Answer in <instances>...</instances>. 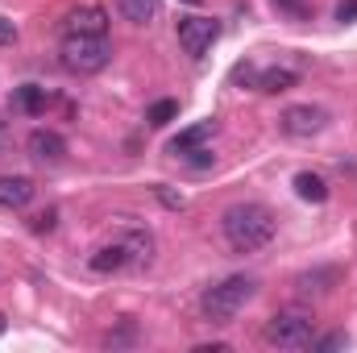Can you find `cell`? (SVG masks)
<instances>
[{
	"mask_svg": "<svg viewBox=\"0 0 357 353\" xmlns=\"http://www.w3.org/2000/svg\"><path fill=\"white\" fill-rule=\"evenodd\" d=\"M220 233L233 254H258L274 241V212L262 204H233L220 212Z\"/></svg>",
	"mask_w": 357,
	"mask_h": 353,
	"instance_id": "obj_1",
	"label": "cell"
},
{
	"mask_svg": "<svg viewBox=\"0 0 357 353\" xmlns=\"http://www.w3.org/2000/svg\"><path fill=\"white\" fill-rule=\"evenodd\" d=\"M254 291H258L254 278H245V274H229V278H220L216 287H208V291L199 295V312H204L208 324H229V320L254 299Z\"/></svg>",
	"mask_w": 357,
	"mask_h": 353,
	"instance_id": "obj_2",
	"label": "cell"
},
{
	"mask_svg": "<svg viewBox=\"0 0 357 353\" xmlns=\"http://www.w3.org/2000/svg\"><path fill=\"white\" fill-rule=\"evenodd\" d=\"M112 63V42L104 33H67L63 38V67L75 75H100Z\"/></svg>",
	"mask_w": 357,
	"mask_h": 353,
	"instance_id": "obj_3",
	"label": "cell"
},
{
	"mask_svg": "<svg viewBox=\"0 0 357 353\" xmlns=\"http://www.w3.org/2000/svg\"><path fill=\"white\" fill-rule=\"evenodd\" d=\"M312 337H316V320H312V312H299V308L274 312L262 324V341L270 350H307Z\"/></svg>",
	"mask_w": 357,
	"mask_h": 353,
	"instance_id": "obj_4",
	"label": "cell"
},
{
	"mask_svg": "<svg viewBox=\"0 0 357 353\" xmlns=\"http://www.w3.org/2000/svg\"><path fill=\"white\" fill-rule=\"evenodd\" d=\"M278 129L287 137H316V133L328 129V112L320 104H291V108H282Z\"/></svg>",
	"mask_w": 357,
	"mask_h": 353,
	"instance_id": "obj_5",
	"label": "cell"
},
{
	"mask_svg": "<svg viewBox=\"0 0 357 353\" xmlns=\"http://www.w3.org/2000/svg\"><path fill=\"white\" fill-rule=\"evenodd\" d=\"M175 33H178V46H183L191 59H199V54L220 38V21H212V17H178Z\"/></svg>",
	"mask_w": 357,
	"mask_h": 353,
	"instance_id": "obj_6",
	"label": "cell"
},
{
	"mask_svg": "<svg viewBox=\"0 0 357 353\" xmlns=\"http://www.w3.org/2000/svg\"><path fill=\"white\" fill-rule=\"evenodd\" d=\"M25 150H29L33 163H50V167L67 158V142H63V133H54V129H33V133L25 137Z\"/></svg>",
	"mask_w": 357,
	"mask_h": 353,
	"instance_id": "obj_7",
	"label": "cell"
},
{
	"mask_svg": "<svg viewBox=\"0 0 357 353\" xmlns=\"http://www.w3.org/2000/svg\"><path fill=\"white\" fill-rule=\"evenodd\" d=\"M337 283H341V270H337V266H320V270H307V274L295 278V295H299V299H320V295H328Z\"/></svg>",
	"mask_w": 357,
	"mask_h": 353,
	"instance_id": "obj_8",
	"label": "cell"
},
{
	"mask_svg": "<svg viewBox=\"0 0 357 353\" xmlns=\"http://www.w3.org/2000/svg\"><path fill=\"white\" fill-rule=\"evenodd\" d=\"M67 33H108V13L100 4H75L63 21Z\"/></svg>",
	"mask_w": 357,
	"mask_h": 353,
	"instance_id": "obj_9",
	"label": "cell"
},
{
	"mask_svg": "<svg viewBox=\"0 0 357 353\" xmlns=\"http://www.w3.org/2000/svg\"><path fill=\"white\" fill-rule=\"evenodd\" d=\"M33 179H25V175H0V208L4 212H21L29 200H33Z\"/></svg>",
	"mask_w": 357,
	"mask_h": 353,
	"instance_id": "obj_10",
	"label": "cell"
},
{
	"mask_svg": "<svg viewBox=\"0 0 357 353\" xmlns=\"http://www.w3.org/2000/svg\"><path fill=\"white\" fill-rule=\"evenodd\" d=\"M88 266L96 270V274H116V270H129L133 262H129V250H125L121 237H116L112 246H100V250L88 258Z\"/></svg>",
	"mask_w": 357,
	"mask_h": 353,
	"instance_id": "obj_11",
	"label": "cell"
},
{
	"mask_svg": "<svg viewBox=\"0 0 357 353\" xmlns=\"http://www.w3.org/2000/svg\"><path fill=\"white\" fill-rule=\"evenodd\" d=\"M121 246L129 250V262H133V266H150V262H154V237H150L146 229L129 225V229L121 233Z\"/></svg>",
	"mask_w": 357,
	"mask_h": 353,
	"instance_id": "obj_12",
	"label": "cell"
},
{
	"mask_svg": "<svg viewBox=\"0 0 357 353\" xmlns=\"http://www.w3.org/2000/svg\"><path fill=\"white\" fill-rule=\"evenodd\" d=\"M212 133H216V121L208 117V121H199V125H191V129H183L178 137H171V146H167V150H171V154H187V150H195V146H204V142H208Z\"/></svg>",
	"mask_w": 357,
	"mask_h": 353,
	"instance_id": "obj_13",
	"label": "cell"
},
{
	"mask_svg": "<svg viewBox=\"0 0 357 353\" xmlns=\"http://www.w3.org/2000/svg\"><path fill=\"white\" fill-rule=\"evenodd\" d=\"M295 84H299V71H291V67H266V71L258 67V84L254 88L274 96V91H287V88H295Z\"/></svg>",
	"mask_w": 357,
	"mask_h": 353,
	"instance_id": "obj_14",
	"label": "cell"
},
{
	"mask_svg": "<svg viewBox=\"0 0 357 353\" xmlns=\"http://www.w3.org/2000/svg\"><path fill=\"white\" fill-rule=\"evenodd\" d=\"M291 187H295V195L307 200V204H324V200H328V183H324V175H316V171H299Z\"/></svg>",
	"mask_w": 357,
	"mask_h": 353,
	"instance_id": "obj_15",
	"label": "cell"
},
{
	"mask_svg": "<svg viewBox=\"0 0 357 353\" xmlns=\"http://www.w3.org/2000/svg\"><path fill=\"white\" fill-rule=\"evenodd\" d=\"M116 8H121V17L133 21V25H150V21L158 17V0H116Z\"/></svg>",
	"mask_w": 357,
	"mask_h": 353,
	"instance_id": "obj_16",
	"label": "cell"
},
{
	"mask_svg": "<svg viewBox=\"0 0 357 353\" xmlns=\"http://www.w3.org/2000/svg\"><path fill=\"white\" fill-rule=\"evenodd\" d=\"M13 104H17L21 112L38 117V112L46 108V91H42V88H33V84H25V88H17V96H13Z\"/></svg>",
	"mask_w": 357,
	"mask_h": 353,
	"instance_id": "obj_17",
	"label": "cell"
},
{
	"mask_svg": "<svg viewBox=\"0 0 357 353\" xmlns=\"http://www.w3.org/2000/svg\"><path fill=\"white\" fill-rule=\"evenodd\" d=\"M175 117H178V104H175V100H158V104H150V112H146V121H150L154 129L171 125Z\"/></svg>",
	"mask_w": 357,
	"mask_h": 353,
	"instance_id": "obj_18",
	"label": "cell"
},
{
	"mask_svg": "<svg viewBox=\"0 0 357 353\" xmlns=\"http://www.w3.org/2000/svg\"><path fill=\"white\" fill-rule=\"evenodd\" d=\"M345 345H349V337H345V333H328V337H312V345H307V350L328 353V350H345Z\"/></svg>",
	"mask_w": 357,
	"mask_h": 353,
	"instance_id": "obj_19",
	"label": "cell"
},
{
	"mask_svg": "<svg viewBox=\"0 0 357 353\" xmlns=\"http://www.w3.org/2000/svg\"><path fill=\"white\" fill-rule=\"evenodd\" d=\"M178 158H187L195 171H208V167H212V150H204V146H195V150H187V154H178Z\"/></svg>",
	"mask_w": 357,
	"mask_h": 353,
	"instance_id": "obj_20",
	"label": "cell"
},
{
	"mask_svg": "<svg viewBox=\"0 0 357 353\" xmlns=\"http://www.w3.org/2000/svg\"><path fill=\"white\" fill-rule=\"evenodd\" d=\"M54 225H59V212H54V208H46V212H38V216L29 220V229H33V233H50Z\"/></svg>",
	"mask_w": 357,
	"mask_h": 353,
	"instance_id": "obj_21",
	"label": "cell"
},
{
	"mask_svg": "<svg viewBox=\"0 0 357 353\" xmlns=\"http://www.w3.org/2000/svg\"><path fill=\"white\" fill-rule=\"evenodd\" d=\"M337 21H345V25L357 21V0H341V4H337Z\"/></svg>",
	"mask_w": 357,
	"mask_h": 353,
	"instance_id": "obj_22",
	"label": "cell"
},
{
	"mask_svg": "<svg viewBox=\"0 0 357 353\" xmlns=\"http://www.w3.org/2000/svg\"><path fill=\"white\" fill-rule=\"evenodd\" d=\"M17 42V25L8 17H0V46H13Z\"/></svg>",
	"mask_w": 357,
	"mask_h": 353,
	"instance_id": "obj_23",
	"label": "cell"
},
{
	"mask_svg": "<svg viewBox=\"0 0 357 353\" xmlns=\"http://www.w3.org/2000/svg\"><path fill=\"white\" fill-rule=\"evenodd\" d=\"M154 191H158V200H162L167 208H183V204H187V200H183V195H175L171 187H154Z\"/></svg>",
	"mask_w": 357,
	"mask_h": 353,
	"instance_id": "obj_24",
	"label": "cell"
},
{
	"mask_svg": "<svg viewBox=\"0 0 357 353\" xmlns=\"http://www.w3.org/2000/svg\"><path fill=\"white\" fill-rule=\"evenodd\" d=\"M278 8H291V13H303V0H274Z\"/></svg>",
	"mask_w": 357,
	"mask_h": 353,
	"instance_id": "obj_25",
	"label": "cell"
},
{
	"mask_svg": "<svg viewBox=\"0 0 357 353\" xmlns=\"http://www.w3.org/2000/svg\"><path fill=\"white\" fill-rule=\"evenodd\" d=\"M8 150V137H4V125H0V154Z\"/></svg>",
	"mask_w": 357,
	"mask_h": 353,
	"instance_id": "obj_26",
	"label": "cell"
},
{
	"mask_svg": "<svg viewBox=\"0 0 357 353\" xmlns=\"http://www.w3.org/2000/svg\"><path fill=\"white\" fill-rule=\"evenodd\" d=\"M4 329H8V320H4V312H0V337H4Z\"/></svg>",
	"mask_w": 357,
	"mask_h": 353,
	"instance_id": "obj_27",
	"label": "cell"
},
{
	"mask_svg": "<svg viewBox=\"0 0 357 353\" xmlns=\"http://www.w3.org/2000/svg\"><path fill=\"white\" fill-rule=\"evenodd\" d=\"M183 4H199V0H183Z\"/></svg>",
	"mask_w": 357,
	"mask_h": 353,
	"instance_id": "obj_28",
	"label": "cell"
}]
</instances>
